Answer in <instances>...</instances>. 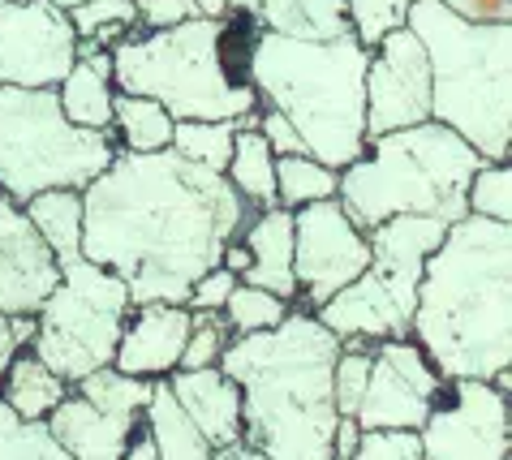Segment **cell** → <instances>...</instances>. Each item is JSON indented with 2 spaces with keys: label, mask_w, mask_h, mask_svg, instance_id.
<instances>
[{
  "label": "cell",
  "mask_w": 512,
  "mask_h": 460,
  "mask_svg": "<svg viewBox=\"0 0 512 460\" xmlns=\"http://www.w3.org/2000/svg\"><path fill=\"white\" fill-rule=\"evenodd\" d=\"M349 460H422L418 430H362Z\"/></svg>",
  "instance_id": "8d00e7d4"
},
{
  "label": "cell",
  "mask_w": 512,
  "mask_h": 460,
  "mask_svg": "<svg viewBox=\"0 0 512 460\" xmlns=\"http://www.w3.org/2000/svg\"><path fill=\"white\" fill-rule=\"evenodd\" d=\"M65 18L78 35V56L112 48L117 39L138 31V9L130 0H82V5L65 9Z\"/></svg>",
  "instance_id": "83f0119b"
},
{
  "label": "cell",
  "mask_w": 512,
  "mask_h": 460,
  "mask_svg": "<svg viewBox=\"0 0 512 460\" xmlns=\"http://www.w3.org/2000/svg\"><path fill=\"white\" fill-rule=\"evenodd\" d=\"M130 310V293L108 267H99L82 254L61 258V280L52 284L44 306L35 310L31 349L52 375L78 383L91 370L112 366Z\"/></svg>",
  "instance_id": "30bf717a"
},
{
  "label": "cell",
  "mask_w": 512,
  "mask_h": 460,
  "mask_svg": "<svg viewBox=\"0 0 512 460\" xmlns=\"http://www.w3.org/2000/svg\"><path fill=\"white\" fill-rule=\"evenodd\" d=\"M229 323H224V310H190V336H186V349H181V362L177 370H203V366H216L220 353L229 349Z\"/></svg>",
  "instance_id": "e575fe53"
},
{
  "label": "cell",
  "mask_w": 512,
  "mask_h": 460,
  "mask_svg": "<svg viewBox=\"0 0 512 460\" xmlns=\"http://www.w3.org/2000/svg\"><path fill=\"white\" fill-rule=\"evenodd\" d=\"M336 353L340 336L310 310H289L267 332L233 336L216 366L241 387V443L272 460H332Z\"/></svg>",
  "instance_id": "3957f363"
},
{
  "label": "cell",
  "mask_w": 512,
  "mask_h": 460,
  "mask_svg": "<svg viewBox=\"0 0 512 460\" xmlns=\"http://www.w3.org/2000/svg\"><path fill=\"white\" fill-rule=\"evenodd\" d=\"M323 198H336V168L319 164L315 155H276V207L297 211Z\"/></svg>",
  "instance_id": "f1b7e54d"
},
{
  "label": "cell",
  "mask_w": 512,
  "mask_h": 460,
  "mask_svg": "<svg viewBox=\"0 0 512 460\" xmlns=\"http://www.w3.org/2000/svg\"><path fill=\"white\" fill-rule=\"evenodd\" d=\"M439 392H444V375L414 340H375L371 375L353 418L362 430H418Z\"/></svg>",
  "instance_id": "4fadbf2b"
},
{
  "label": "cell",
  "mask_w": 512,
  "mask_h": 460,
  "mask_svg": "<svg viewBox=\"0 0 512 460\" xmlns=\"http://www.w3.org/2000/svg\"><path fill=\"white\" fill-rule=\"evenodd\" d=\"M35 336V314H18V319H9V314H0V375H5L9 357L22 349V344H31Z\"/></svg>",
  "instance_id": "b9f144b4"
},
{
  "label": "cell",
  "mask_w": 512,
  "mask_h": 460,
  "mask_svg": "<svg viewBox=\"0 0 512 460\" xmlns=\"http://www.w3.org/2000/svg\"><path fill=\"white\" fill-rule=\"evenodd\" d=\"M241 246L250 250V263L241 271V284L267 289L284 301H297V276H293V211L263 207L254 211L241 228Z\"/></svg>",
  "instance_id": "ffe728a7"
},
{
  "label": "cell",
  "mask_w": 512,
  "mask_h": 460,
  "mask_svg": "<svg viewBox=\"0 0 512 460\" xmlns=\"http://www.w3.org/2000/svg\"><path fill=\"white\" fill-rule=\"evenodd\" d=\"M366 61L371 48L353 35L284 39L259 31L250 86L267 108L293 121L319 164L340 172L366 147Z\"/></svg>",
  "instance_id": "277c9868"
},
{
  "label": "cell",
  "mask_w": 512,
  "mask_h": 460,
  "mask_svg": "<svg viewBox=\"0 0 512 460\" xmlns=\"http://www.w3.org/2000/svg\"><path fill=\"white\" fill-rule=\"evenodd\" d=\"M168 387H173L177 405L190 413V422L203 430L211 452L241 443V387L224 375L220 366L173 370Z\"/></svg>",
  "instance_id": "d6986e66"
},
{
  "label": "cell",
  "mask_w": 512,
  "mask_h": 460,
  "mask_svg": "<svg viewBox=\"0 0 512 460\" xmlns=\"http://www.w3.org/2000/svg\"><path fill=\"white\" fill-rule=\"evenodd\" d=\"M224 181H229L254 211L276 207V155L263 142L259 125L237 129L233 155H229V164H224Z\"/></svg>",
  "instance_id": "d4e9b609"
},
{
  "label": "cell",
  "mask_w": 512,
  "mask_h": 460,
  "mask_svg": "<svg viewBox=\"0 0 512 460\" xmlns=\"http://www.w3.org/2000/svg\"><path fill=\"white\" fill-rule=\"evenodd\" d=\"M431 121V65L418 35L396 26L366 61V138Z\"/></svg>",
  "instance_id": "9a60e30c"
},
{
  "label": "cell",
  "mask_w": 512,
  "mask_h": 460,
  "mask_svg": "<svg viewBox=\"0 0 512 460\" xmlns=\"http://www.w3.org/2000/svg\"><path fill=\"white\" fill-rule=\"evenodd\" d=\"M56 280H61V263L48 241L35 233L26 207L0 190V314L9 319L35 314Z\"/></svg>",
  "instance_id": "2e32d148"
},
{
  "label": "cell",
  "mask_w": 512,
  "mask_h": 460,
  "mask_svg": "<svg viewBox=\"0 0 512 460\" xmlns=\"http://www.w3.org/2000/svg\"><path fill=\"white\" fill-rule=\"evenodd\" d=\"M478 164L482 155L439 121L392 129L366 138L358 160L336 172V203L362 233L392 215H431L457 224L469 215L465 190Z\"/></svg>",
  "instance_id": "8992f818"
},
{
  "label": "cell",
  "mask_w": 512,
  "mask_h": 460,
  "mask_svg": "<svg viewBox=\"0 0 512 460\" xmlns=\"http://www.w3.org/2000/svg\"><path fill=\"white\" fill-rule=\"evenodd\" d=\"M112 52L99 48L87 52L69 65V74L56 82V99H61V112L82 129H112Z\"/></svg>",
  "instance_id": "7402d4cb"
},
{
  "label": "cell",
  "mask_w": 512,
  "mask_h": 460,
  "mask_svg": "<svg viewBox=\"0 0 512 460\" xmlns=\"http://www.w3.org/2000/svg\"><path fill=\"white\" fill-rule=\"evenodd\" d=\"M211 460H272V456L254 452V448H246V443H233V448H216Z\"/></svg>",
  "instance_id": "f6af8a7d"
},
{
  "label": "cell",
  "mask_w": 512,
  "mask_h": 460,
  "mask_svg": "<svg viewBox=\"0 0 512 460\" xmlns=\"http://www.w3.org/2000/svg\"><path fill=\"white\" fill-rule=\"evenodd\" d=\"M409 340L444 379L512 366V224L461 215L426 254Z\"/></svg>",
  "instance_id": "7a4b0ae2"
},
{
  "label": "cell",
  "mask_w": 512,
  "mask_h": 460,
  "mask_svg": "<svg viewBox=\"0 0 512 460\" xmlns=\"http://www.w3.org/2000/svg\"><path fill=\"white\" fill-rule=\"evenodd\" d=\"M233 284H237V276L229 267H211V271H203L194 284H190V293H186V310H220L224 306V297L233 293Z\"/></svg>",
  "instance_id": "74e56055"
},
{
  "label": "cell",
  "mask_w": 512,
  "mask_h": 460,
  "mask_svg": "<svg viewBox=\"0 0 512 460\" xmlns=\"http://www.w3.org/2000/svg\"><path fill=\"white\" fill-rule=\"evenodd\" d=\"M259 134H263V142L272 147V155H310L306 151V142H302V134L293 129V121L284 117V112H276V108H259Z\"/></svg>",
  "instance_id": "f35d334b"
},
{
  "label": "cell",
  "mask_w": 512,
  "mask_h": 460,
  "mask_svg": "<svg viewBox=\"0 0 512 460\" xmlns=\"http://www.w3.org/2000/svg\"><path fill=\"white\" fill-rule=\"evenodd\" d=\"M142 426L151 430L160 460H211V443L203 439V430L190 422V413L177 405L168 375L155 379L151 400L142 405Z\"/></svg>",
  "instance_id": "cb8c5ba5"
},
{
  "label": "cell",
  "mask_w": 512,
  "mask_h": 460,
  "mask_svg": "<svg viewBox=\"0 0 512 460\" xmlns=\"http://www.w3.org/2000/svg\"><path fill=\"white\" fill-rule=\"evenodd\" d=\"M138 418L142 413H134V409L95 405V400H87L82 392L69 387L61 405L44 418V426L74 460H121Z\"/></svg>",
  "instance_id": "ac0fdd59"
},
{
  "label": "cell",
  "mask_w": 512,
  "mask_h": 460,
  "mask_svg": "<svg viewBox=\"0 0 512 460\" xmlns=\"http://www.w3.org/2000/svg\"><path fill=\"white\" fill-rule=\"evenodd\" d=\"M465 207H469V215H482V220L512 224V168H508V160H482L478 164V172L469 177V190H465Z\"/></svg>",
  "instance_id": "836d02e7"
},
{
  "label": "cell",
  "mask_w": 512,
  "mask_h": 460,
  "mask_svg": "<svg viewBox=\"0 0 512 460\" xmlns=\"http://www.w3.org/2000/svg\"><path fill=\"white\" fill-rule=\"evenodd\" d=\"M409 5H414V0H345L353 39H358L362 48H375L383 35H392L396 26H405Z\"/></svg>",
  "instance_id": "d590c367"
},
{
  "label": "cell",
  "mask_w": 512,
  "mask_h": 460,
  "mask_svg": "<svg viewBox=\"0 0 512 460\" xmlns=\"http://www.w3.org/2000/svg\"><path fill=\"white\" fill-rule=\"evenodd\" d=\"M405 26L431 65V121L457 129L482 160H508L512 22H465L439 0H414Z\"/></svg>",
  "instance_id": "5b68a950"
},
{
  "label": "cell",
  "mask_w": 512,
  "mask_h": 460,
  "mask_svg": "<svg viewBox=\"0 0 512 460\" xmlns=\"http://www.w3.org/2000/svg\"><path fill=\"white\" fill-rule=\"evenodd\" d=\"M186 336H190V310L186 306H168V301L134 306L130 319L121 327L112 366H117L121 375H134V379H164L177 370Z\"/></svg>",
  "instance_id": "e0dca14e"
},
{
  "label": "cell",
  "mask_w": 512,
  "mask_h": 460,
  "mask_svg": "<svg viewBox=\"0 0 512 460\" xmlns=\"http://www.w3.org/2000/svg\"><path fill=\"white\" fill-rule=\"evenodd\" d=\"M138 9V31H160V26H177L186 18H198L194 0H130Z\"/></svg>",
  "instance_id": "ab89813d"
},
{
  "label": "cell",
  "mask_w": 512,
  "mask_h": 460,
  "mask_svg": "<svg viewBox=\"0 0 512 460\" xmlns=\"http://www.w3.org/2000/svg\"><path fill=\"white\" fill-rule=\"evenodd\" d=\"M465 22H512V0H439Z\"/></svg>",
  "instance_id": "60d3db41"
},
{
  "label": "cell",
  "mask_w": 512,
  "mask_h": 460,
  "mask_svg": "<svg viewBox=\"0 0 512 460\" xmlns=\"http://www.w3.org/2000/svg\"><path fill=\"white\" fill-rule=\"evenodd\" d=\"M366 263H371V241L336 198L293 211V276L297 297L310 314L327 297H336L349 280H358Z\"/></svg>",
  "instance_id": "7c38bea8"
},
{
  "label": "cell",
  "mask_w": 512,
  "mask_h": 460,
  "mask_svg": "<svg viewBox=\"0 0 512 460\" xmlns=\"http://www.w3.org/2000/svg\"><path fill=\"white\" fill-rule=\"evenodd\" d=\"M254 207L224 172L168 151H117L82 185V258L108 267L134 306H186L190 284L220 263Z\"/></svg>",
  "instance_id": "6da1fadb"
},
{
  "label": "cell",
  "mask_w": 512,
  "mask_h": 460,
  "mask_svg": "<svg viewBox=\"0 0 512 460\" xmlns=\"http://www.w3.org/2000/svg\"><path fill=\"white\" fill-rule=\"evenodd\" d=\"M198 5V13H203V18H220L224 9H229V0H194Z\"/></svg>",
  "instance_id": "bcb514c9"
},
{
  "label": "cell",
  "mask_w": 512,
  "mask_h": 460,
  "mask_svg": "<svg viewBox=\"0 0 512 460\" xmlns=\"http://www.w3.org/2000/svg\"><path fill=\"white\" fill-rule=\"evenodd\" d=\"M65 392H69V383L39 362V353L31 344H22V349L9 357L5 375H0V400L26 422H44L65 400Z\"/></svg>",
  "instance_id": "603a6c76"
},
{
  "label": "cell",
  "mask_w": 512,
  "mask_h": 460,
  "mask_svg": "<svg viewBox=\"0 0 512 460\" xmlns=\"http://www.w3.org/2000/svg\"><path fill=\"white\" fill-rule=\"evenodd\" d=\"M224 323H229L233 336H250V332H267V327H276L284 314L293 310V301H284L267 289H254V284H233V293L224 297Z\"/></svg>",
  "instance_id": "4dcf8cb0"
},
{
  "label": "cell",
  "mask_w": 512,
  "mask_h": 460,
  "mask_svg": "<svg viewBox=\"0 0 512 460\" xmlns=\"http://www.w3.org/2000/svg\"><path fill=\"white\" fill-rule=\"evenodd\" d=\"M121 460H160V452H155V439H151L147 426H134V435H130V443H125Z\"/></svg>",
  "instance_id": "ee69618b"
},
{
  "label": "cell",
  "mask_w": 512,
  "mask_h": 460,
  "mask_svg": "<svg viewBox=\"0 0 512 460\" xmlns=\"http://www.w3.org/2000/svg\"><path fill=\"white\" fill-rule=\"evenodd\" d=\"M504 460H508V456H504Z\"/></svg>",
  "instance_id": "c3c4849f"
},
{
  "label": "cell",
  "mask_w": 512,
  "mask_h": 460,
  "mask_svg": "<svg viewBox=\"0 0 512 460\" xmlns=\"http://www.w3.org/2000/svg\"><path fill=\"white\" fill-rule=\"evenodd\" d=\"M22 207L31 215L35 233L56 254V263L82 254V190H44V194L26 198Z\"/></svg>",
  "instance_id": "484cf974"
},
{
  "label": "cell",
  "mask_w": 512,
  "mask_h": 460,
  "mask_svg": "<svg viewBox=\"0 0 512 460\" xmlns=\"http://www.w3.org/2000/svg\"><path fill=\"white\" fill-rule=\"evenodd\" d=\"M78 61V35L48 0H0V86H56Z\"/></svg>",
  "instance_id": "5bb4252c"
},
{
  "label": "cell",
  "mask_w": 512,
  "mask_h": 460,
  "mask_svg": "<svg viewBox=\"0 0 512 460\" xmlns=\"http://www.w3.org/2000/svg\"><path fill=\"white\" fill-rule=\"evenodd\" d=\"M48 5H56V9H74V5H82V0H48Z\"/></svg>",
  "instance_id": "7dc6e473"
},
{
  "label": "cell",
  "mask_w": 512,
  "mask_h": 460,
  "mask_svg": "<svg viewBox=\"0 0 512 460\" xmlns=\"http://www.w3.org/2000/svg\"><path fill=\"white\" fill-rule=\"evenodd\" d=\"M0 460H74V456L48 435L44 422H26L0 400Z\"/></svg>",
  "instance_id": "1f68e13d"
},
{
  "label": "cell",
  "mask_w": 512,
  "mask_h": 460,
  "mask_svg": "<svg viewBox=\"0 0 512 460\" xmlns=\"http://www.w3.org/2000/svg\"><path fill=\"white\" fill-rule=\"evenodd\" d=\"M229 9L246 18L267 35L284 39H336L353 35L345 0H229Z\"/></svg>",
  "instance_id": "44dd1931"
},
{
  "label": "cell",
  "mask_w": 512,
  "mask_h": 460,
  "mask_svg": "<svg viewBox=\"0 0 512 460\" xmlns=\"http://www.w3.org/2000/svg\"><path fill=\"white\" fill-rule=\"evenodd\" d=\"M112 86L155 99L173 121H237L263 108L250 82L220 65V18H186L112 43Z\"/></svg>",
  "instance_id": "52a82bcc"
},
{
  "label": "cell",
  "mask_w": 512,
  "mask_h": 460,
  "mask_svg": "<svg viewBox=\"0 0 512 460\" xmlns=\"http://www.w3.org/2000/svg\"><path fill=\"white\" fill-rule=\"evenodd\" d=\"M117 151L112 129H82L65 117L56 86H0V190L13 203L44 190H82Z\"/></svg>",
  "instance_id": "ba28073f"
},
{
  "label": "cell",
  "mask_w": 512,
  "mask_h": 460,
  "mask_svg": "<svg viewBox=\"0 0 512 460\" xmlns=\"http://www.w3.org/2000/svg\"><path fill=\"white\" fill-rule=\"evenodd\" d=\"M371 344L375 340H362V336L340 340V353H336V366H332V400H336L340 418H353L362 405L366 375H371Z\"/></svg>",
  "instance_id": "d6a6232c"
},
{
  "label": "cell",
  "mask_w": 512,
  "mask_h": 460,
  "mask_svg": "<svg viewBox=\"0 0 512 460\" xmlns=\"http://www.w3.org/2000/svg\"><path fill=\"white\" fill-rule=\"evenodd\" d=\"M444 220L431 215H392L375 228H366L371 241V263L358 280H349L336 297H327L315 310V319L345 336L362 340H405L418 306V280L439 241H444Z\"/></svg>",
  "instance_id": "9c48e42d"
},
{
  "label": "cell",
  "mask_w": 512,
  "mask_h": 460,
  "mask_svg": "<svg viewBox=\"0 0 512 460\" xmlns=\"http://www.w3.org/2000/svg\"><path fill=\"white\" fill-rule=\"evenodd\" d=\"M173 125L177 121L147 95H112V134H117L121 151H168L173 147Z\"/></svg>",
  "instance_id": "4316f807"
},
{
  "label": "cell",
  "mask_w": 512,
  "mask_h": 460,
  "mask_svg": "<svg viewBox=\"0 0 512 460\" xmlns=\"http://www.w3.org/2000/svg\"><path fill=\"white\" fill-rule=\"evenodd\" d=\"M362 439V426L358 418H336V430H332V460H349L353 448Z\"/></svg>",
  "instance_id": "7bdbcfd3"
},
{
  "label": "cell",
  "mask_w": 512,
  "mask_h": 460,
  "mask_svg": "<svg viewBox=\"0 0 512 460\" xmlns=\"http://www.w3.org/2000/svg\"><path fill=\"white\" fill-rule=\"evenodd\" d=\"M237 121H177L173 125V151L190 164H203L211 172H224L233 155Z\"/></svg>",
  "instance_id": "f546056e"
},
{
  "label": "cell",
  "mask_w": 512,
  "mask_h": 460,
  "mask_svg": "<svg viewBox=\"0 0 512 460\" xmlns=\"http://www.w3.org/2000/svg\"><path fill=\"white\" fill-rule=\"evenodd\" d=\"M418 443L422 460H504L512 448L508 392L491 379H444Z\"/></svg>",
  "instance_id": "8fae6325"
}]
</instances>
